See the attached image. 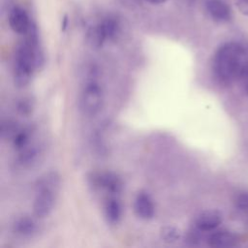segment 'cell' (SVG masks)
Segmentation results:
<instances>
[{
	"instance_id": "e0dca14e",
	"label": "cell",
	"mask_w": 248,
	"mask_h": 248,
	"mask_svg": "<svg viewBox=\"0 0 248 248\" xmlns=\"http://www.w3.org/2000/svg\"><path fill=\"white\" fill-rule=\"evenodd\" d=\"M245 46V56H244V62L238 77V80L241 84V87L245 94L248 95V46Z\"/></svg>"
},
{
	"instance_id": "5b68a950",
	"label": "cell",
	"mask_w": 248,
	"mask_h": 248,
	"mask_svg": "<svg viewBox=\"0 0 248 248\" xmlns=\"http://www.w3.org/2000/svg\"><path fill=\"white\" fill-rule=\"evenodd\" d=\"M90 181L94 188L105 191L109 195H117L123 189V182L120 176L110 171L95 172L91 175Z\"/></svg>"
},
{
	"instance_id": "277c9868",
	"label": "cell",
	"mask_w": 248,
	"mask_h": 248,
	"mask_svg": "<svg viewBox=\"0 0 248 248\" xmlns=\"http://www.w3.org/2000/svg\"><path fill=\"white\" fill-rule=\"evenodd\" d=\"M104 105V92L95 78L88 79L79 95V108L86 116H95Z\"/></svg>"
},
{
	"instance_id": "8fae6325",
	"label": "cell",
	"mask_w": 248,
	"mask_h": 248,
	"mask_svg": "<svg viewBox=\"0 0 248 248\" xmlns=\"http://www.w3.org/2000/svg\"><path fill=\"white\" fill-rule=\"evenodd\" d=\"M13 231L19 236L29 237L37 232L38 224L35 219L30 216H21L15 221Z\"/></svg>"
},
{
	"instance_id": "7a4b0ae2",
	"label": "cell",
	"mask_w": 248,
	"mask_h": 248,
	"mask_svg": "<svg viewBox=\"0 0 248 248\" xmlns=\"http://www.w3.org/2000/svg\"><path fill=\"white\" fill-rule=\"evenodd\" d=\"M245 56V46L235 43L223 44L216 50L212 71L215 78L224 85H229L238 79Z\"/></svg>"
},
{
	"instance_id": "cb8c5ba5",
	"label": "cell",
	"mask_w": 248,
	"mask_h": 248,
	"mask_svg": "<svg viewBox=\"0 0 248 248\" xmlns=\"http://www.w3.org/2000/svg\"><path fill=\"white\" fill-rule=\"evenodd\" d=\"M145 1L148 2V3H150V4H155V5H157V4L165 3L167 0H145Z\"/></svg>"
},
{
	"instance_id": "ac0fdd59",
	"label": "cell",
	"mask_w": 248,
	"mask_h": 248,
	"mask_svg": "<svg viewBox=\"0 0 248 248\" xmlns=\"http://www.w3.org/2000/svg\"><path fill=\"white\" fill-rule=\"evenodd\" d=\"M16 108L19 114L23 116H28L32 113L34 109V103L31 100V98L23 97L20 100H18V102L16 103Z\"/></svg>"
},
{
	"instance_id": "30bf717a",
	"label": "cell",
	"mask_w": 248,
	"mask_h": 248,
	"mask_svg": "<svg viewBox=\"0 0 248 248\" xmlns=\"http://www.w3.org/2000/svg\"><path fill=\"white\" fill-rule=\"evenodd\" d=\"M237 243L235 234L229 231H215L207 237V244L214 248H229L233 247Z\"/></svg>"
},
{
	"instance_id": "ffe728a7",
	"label": "cell",
	"mask_w": 248,
	"mask_h": 248,
	"mask_svg": "<svg viewBox=\"0 0 248 248\" xmlns=\"http://www.w3.org/2000/svg\"><path fill=\"white\" fill-rule=\"evenodd\" d=\"M161 235H162V238L165 241H167V242H174V241L178 240V238L180 236V232H179V231L175 227L167 226V227H164L162 229Z\"/></svg>"
},
{
	"instance_id": "6da1fadb",
	"label": "cell",
	"mask_w": 248,
	"mask_h": 248,
	"mask_svg": "<svg viewBox=\"0 0 248 248\" xmlns=\"http://www.w3.org/2000/svg\"><path fill=\"white\" fill-rule=\"evenodd\" d=\"M24 36V40L16 47L14 63V81L19 88L30 82L34 72L43 62L35 24Z\"/></svg>"
},
{
	"instance_id": "44dd1931",
	"label": "cell",
	"mask_w": 248,
	"mask_h": 248,
	"mask_svg": "<svg viewBox=\"0 0 248 248\" xmlns=\"http://www.w3.org/2000/svg\"><path fill=\"white\" fill-rule=\"evenodd\" d=\"M235 206L241 211H248V193H241L236 197Z\"/></svg>"
},
{
	"instance_id": "7402d4cb",
	"label": "cell",
	"mask_w": 248,
	"mask_h": 248,
	"mask_svg": "<svg viewBox=\"0 0 248 248\" xmlns=\"http://www.w3.org/2000/svg\"><path fill=\"white\" fill-rule=\"evenodd\" d=\"M235 5L242 15L248 16V0H235Z\"/></svg>"
},
{
	"instance_id": "603a6c76",
	"label": "cell",
	"mask_w": 248,
	"mask_h": 248,
	"mask_svg": "<svg viewBox=\"0 0 248 248\" xmlns=\"http://www.w3.org/2000/svg\"><path fill=\"white\" fill-rule=\"evenodd\" d=\"M67 23H68V16H64V17H63V19H62V25H61L62 30H65V29H66Z\"/></svg>"
},
{
	"instance_id": "8992f818",
	"label": "cell",
	"mask_w": 248,
	"mask_h": 248,
	"mask_svg": "<svg viewBox=\"0 0 248 248\" xmlns=\"http://www.w3.org/2000/svg\"><path fill=\"white\" fill-rule=\"evenodd\" d=\"M8 21L11 29L19 35H26L34 24L27 12L19 6H16L10 11Z\"/></svg>"
},
{
	"instance_id": "7c38bea8",
	"label": "cell",
	"mask_w": 248,
	"mask_h": 248,
	"mask_svg": "<svg viewBox=\"0 0 248 248\" xmlns=\"http://www.w3.org/2000/svg\"><path fill=\"white\" fill-rule=\"evenodd\" d=\"M87 44L92 48H100L108 41L101 22L91 25L85 34Z\"/></svg>"
},
{
	"instance_id": "3957f363",
	"label": "cell",
	"mask_w": 248,
	"mask_h": 248,
	"mask_svg": "<svg viewBox=\"0 0 248 248\" xmlns=\"http://www.w3.org/2000/svg\"><path fill=\"white\" fill-rule=\"evenodd\" d=\"M60 187V177L57 172L50 171L41 176L35 185L33 214L36 218H45L52 211Z\"/></svg>"
},
{
	"instance_id": "5bb4252c",
	"label": "cell",
	"mask_w": 248,
	"mask_h": 248,
	"mask_svg": "<svg viewBox=\"0 0 248 248\" xmlns=\"http://www.w3.org/2000/svg\"><path fill=\"white\" fill-rule=\"evenodd\" d=\"M105 214L108 221L111 224H115L120 220L122 215V205L116 198L110 197L106 202Z\"/></svg>"
},
{
	"instance_id": "d6986e66",
	"label": "cell",
	"mask_w": 248,
	"mask_h": 248,
	"mask_svg": "<svg viewBox=\"0 0 248 248\" xmlns=\"http://www.w3.org/2000/svg\"><path fill=\"white\" fill-rule=\"evenodd\" d=\"M19 129L20 128L14 121L6 120L2 122V125H1V136L2 138L13 139Z\"/></svg>"
},
{
	"instance_id": "9a60e30c",
	"label": "cell",
	"mask_w": 248,
	"mask_h": 248,
	"mask_svg": "<svg viewBox=\"0 0 248 248\" xmlns=\"http://www.w3.org/2000/svg\"><path fill=\"white\" fill-rule=\"evenodd\" d=\"M18 157H17V163L23 167L28 168L31 167L36 161L39 156V149L37 146L28 144L26 147L18 150Z\"/></svg>"
},
{
	"instance_id": "52a82bcc",
	"label": "cell",
	"mask_w": 248,
	"mask_h": 248,
	"mask_svg": "<svg viewBox=\"0 0 248 248\" xmlns=\"http://www.w3.org/2000/svg\"><path fill=\"white\" fill-rule=\"evenodd\" d=\"M205 10L216 22H228L232 16V9L225 0H206Z\"/></svg>"
},
{
	"instance_id": "ba28073f",
	"label": "cell",
	"mask_w": 248,
	"mask_h": 248,
	"mask_svg": "<svg viewBox=\"0 0 248 248\" xmlns=\"http://www.w3.org/2000/svg\"><path fill=\"white\" fill-rule=\"evenodd\" d=\"M223 217L218 210H205L201 212L195 219V229L202 232L214 231L221 223Z\"/></svg>"
},
{
	"instance_id": "2e32d148",
	"label": "cell",
	"mask_w": 248,
	"mask_h": 248,
	"mask_svg": "<svg viewBox=\"0 0 248 248\" xmlns=\"http://www.w3.org/2000/svg\"><path fill=\"white\" fill-rule=\"evenodd\" d=\"M30 136H31V133L28 128L19 129L17 133L15 135V137L12 139L15 148H16L17 150H20L26 147L28 144H30Z\"/></svg>"
},
{
	"instance_id": "9c48e42d",
	"label": "cell",
	"mask_w": 248,
	"mask_h": 248,
	"mask_svg": "<svg viewBox=\"0 0 248 248\" xmlns=\"http://www.w3.org/2000/svg\"><path fill=\"white\" fill-rule=\"evenodd\" d=\"M134 210L140 219H152L155 214V205L150 195L143 191L138 193L134 201Z\"/></svg>"
},
{
	"instance_id": "4fadbf2b",
	"label": "cell",
	"mask_w": 248,
	"mask_h": 248,
	"mask_svg": "<svg viewBox=\"0 0 248 248\" xmlns=\"http://www.w3.org/2000/svg\"><path fill=\"white\" fill-rule=\"evenodd\" d=\"M100 22L108 41H114L118 38L121 31V25L119 19L115 16L108 15Z\"/></svg>"
}]
</instances>
